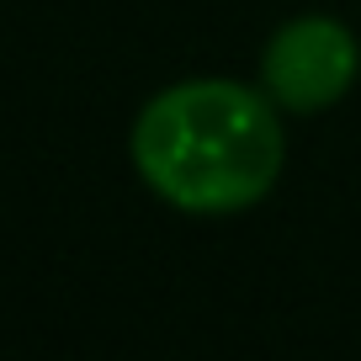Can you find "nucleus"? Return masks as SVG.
Masks as SVG:
<instances>
[{
  "label": "nucleus",
  "instance_id": "nucleus-1",
  "mask_svg": "<svg viewBox=\"0 0 361 361\" xmlns=\"http://www.w3.org/2000/svg\"><path fill=\"white\" fill-rule=\"evenodd\" d=\"M133 165L170 207L239 213L282 176L276 102L239 80L170 85L133 123Z\"/></svg>",
  "mask_w": 361,
  "mask_h": 361
},
{
  "label": "nucleus",
  "instance_id": "nucleus-2",
  "mask_svg": "<svg viewBox=\"0 0 361 361\" xmlns=\"http://www.w3.org/2000/svg\"><path fill=\"white\" fill-rule=\"evenodd\" d=\"M356 37L329 16H298L266 43L260 80L282 112H324L356 80Z\"/></svg>",
  "mask_w": 361,
  "mask_h": 361
}]
</instances>
